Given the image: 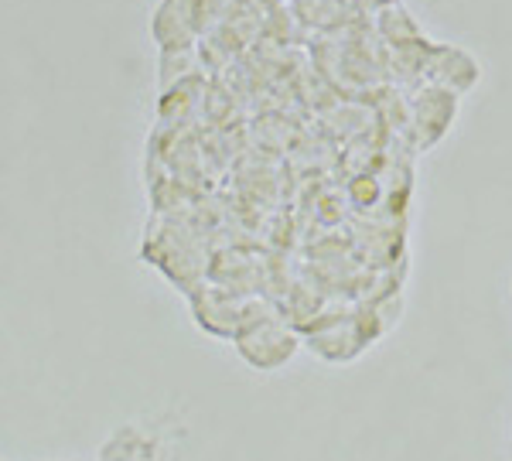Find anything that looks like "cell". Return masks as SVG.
I'll use <instances>...</instances> for the list:
<instances>
[{"label":"cell","mask_w":512,"mask_h":461,"mask_svg":"<svg viewBox=\"0 0 512 461\" xmlns=\"http://www.w3.org/2000/svg\"><path fill=\"white\" fill-rule=\"evenodd\" d=\"M236 349L239 356L250 362L253 369L260 373H274V369L287 366L294 359L297 345L301 339L294 335V328H287L274 311H267L263 304H253L250 308V318L243 321L236 335Z\"/></svg>","instance_id":"6da1fadb"},{"label":"cell","mask_w":512,"mask_h":461,"mask_svg":"<svg viewBox=\"0 0 512 461\" xmlns=\"http://www.w3.org/2000/svg\"><path fill=\"white\" fill-rule=\"evenodd\" d=\"M250 301H239L222 287H202L195 294V321L212 335H222V339H236L243 321L250 318Z\"/></svg>","instance_id":"7a4b0ae2"},{"label":"cell","mask_w":512,"mask_h":461,"mask_svg":"<svg viewBox=\"0 0 512 461\" xmlns=\"http://www.w3.org/2000/svg\"><path fill=\"white\" fill-rule=\"evenodd\" d=\"M424 79L431 82V86H441V89H448V93L461 96L478 86L482 69H478V62L468 52H461L458 45H434L424 65Z\"/></svg>","instance_id":"3957f363"},{"label":"cell","mask_w":512,"mask_h":461,"mask_svg":"<svg viewBox=\"0 0 512 461\" xmlns=\"http://www.w3.org/2000/svg\"><path fill=\"white\" fill-rule=\"evenodd\" d=\"M96 461H175L168 441L140 424H123L106 438Z\"/></svg>","instance_id":"277c9868"},{"label":"cell","mask_w":512,"mask_h":461,"mask_svg":"<svg viewBox=\"0 0 512 461\" xmlns=\"http://www.w3.org/2000/svg\"><path fill=\"white\" fill-rule=\"evenodd\" d=\"M151 35L164 48H188L202 38V21H198L195 0H161L151 18Z\"/></svg>","instance_id":"5b68a950"},{"label":"cell","mask_w":512,"mask_h":461,"mask_svg":"<svg viewBox=\"0 0 512 461\" xmlns=\"http://www.w3.org/2000/svg\"><path fill=\"white\" fill-rule=\"evenodd\" d=\"M454 103H458V96L441 86H431V82H427V86L420 89L417 100H414V134H417L420 147H431L437 137L448 134L451 117H454Z\"/></svg>","instance_id":"8992f818"},{"label":"cell","mask_w":512,"mask_h":461,"mask_svg":"<svg viewBox=\"0 0 512 461\" xmlns=\"http://www.w3.org/2000/svg\"><path fill=\"white\" fill-rule=\"evenodd\" d=\"M376 31L390 41V45H407V41L424 38V35H420V28H417V21L410 18L400 4H390V7H383V11L376 14Z\"/></svg>","instance_id":"52a82bcc"},{"label":"cell","mask_w":512,"mask_h":461,"mask_svg":"<svg viewBox=\"0 0 512 461\" xmlns=\"http://www.w3.org/2000/svg\"><path fill=\"white\" fill-rule=\"evenodd\" d=\"M294 11L304 24H318V28H335L352 14L345 0H294Z\"/></svg>","instance_id":"ba28073f"},{"label":"cell","mask_w":512,"mask_h":461,"mask_svg":"<svg viewBox=\"0 0 512 461\" xmlns=\"http://www.w3.org/2000/svg\"><path fill=\"white\" fill-rule=\"evenodd\" d=\"M161 93L181 86L188 76H195V52L188 48H164L161 52Z\"/></svg>","instance_id":"9c48e42d"},{"label":"cell","mask_w":512,"mask_h":461,"mask_svg":"<svg viewBox=\"0 0 512 461\" xmlns=\"http://www.w3.org/2000/svg\"><path fill=\"white\" fill-rule=\"evenodd\" d=\"M233 7H236V0H195L198 21H202V35H209V31L219 28V24H226Z\"/></svg>","instance_id":"30bf717a"},{"label":"cell","mask_w":512,"mask_h":461,"mask_svg":"<svg viewBox=\"0 0 512 461\" xmlns=\"http://www.w3.org/2000/svg\"><path fill=\"white\" fill-rule=\"evenodd\" d=\"M345 4H349L352 14H379L383 7L400 4V0H345Z\"/></svg>","instance_id":"8fae6325"}]
</instances>
